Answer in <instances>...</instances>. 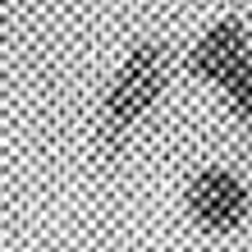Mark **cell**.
I'll list each match as a JSON object with an SVG mask.
<instances>
[{
    "mask_svg": "<svg viewBox=\"0 0 252 252\" xmlns=\"http://www.w3.org/2000/svg\"><path fill=\"white\" fill-rule=\"evenodd\" d=\"M252 51V32L243 19H234V14H220V19H211L202 28L197 37H192V46L184 51V73L188 78H197L206 87H216L225 73L243 60V55Z\"/></svg>",
    "mask_w": 252,
    "mask_h": 252,
    "instance_id": "obj_3",
    "label": "cell"
},
{
    "mask_svg": "<svg viewBox=\"0 0 252 252\" xmlns=\"http://www.w3.org/2000/svg\"><path fill=\"white\" fill-rule=\"evenodd\" d=\"M216 92H220V101H225L229 120L243 124V128H252V51L216 83Z\"/></svg>",
    "mask_w": 252,
    "mask_h": 252,
    "instance_id": "obj_4",
    "label": "cell"
},
{
    "mask_svg": "<svg viewBox=\"0 0 252 252\" xmlns=\"http://www.w3.org/2000/svg\"><path fill=\"white\" fill-rule=\"evenodd\" d=\"M174 73H179V55L165 37H133L120 51L106 87H101L96 120H92V142L106 160L124 156L133 147L142 124L160 110Z\"/></svg>",
    "mask_w": 252,
    "mask_h": 252,
    "instance_id": "obj_1",
    "label": "cell"
},
{
    "mask_svg": "<svg viewBox=\"0 0 252 252\" xmlns=\"http://www.w3.org/2000/svg\"><path fill=\"white\" fill-rule=\"evenodd\" d=\"M184 216L192 229H202L206 239H229L252 220V184L234 165L206 160L184 179Z\"/></svg>",
    "mask_w": 252,
    "mask_h": 252,
    "instance_id": "obj_2",
    "label": "cell"
}]
</instances>
